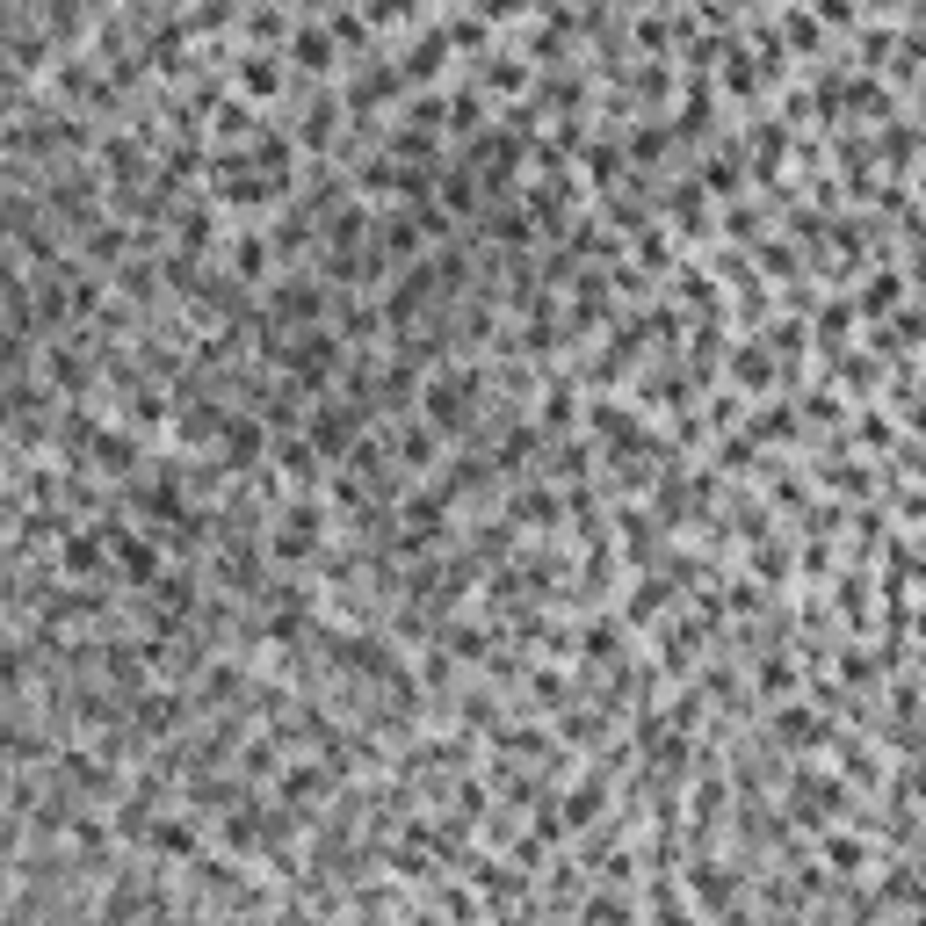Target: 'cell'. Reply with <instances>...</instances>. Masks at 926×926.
I'll list each match as a JSON object with an SVG mask.
<instances>
[{"mask_svg":"<svg viewBox=\"0 0 926 926\" xmlns=\"http://www.w3.org/2000/svg\"><path fill=\"white\" fill-rule=\"evenodd\" d=\"M471 398H478V377L442 369V377L427 384V427H435V435H456V427L471 420Z\"/></svg>","mask_w":926,"mask_h":926,"instance_id":"7a4b0ae2","label":"cell"},{"mask_svg":"<svg viewBox=\"0 0 926 926\" xmlns=\"http://www.w3.org/2000/svg\"><path fill=\"white\" fill-rule=\"evenodd\" d=\"M268 275V239L261 232H239L232 239V283H261Z\"/></svg>","mask_w":926,"mask_h":926,"instance_id":"277c9868","label":"cell"},{"mask_svg":"<svg viewBox=\"0 0 926 926\" xmlns=\"http://www.w3.org/2000/svg\"><path fill=\"white\" fill-rule=\"evenodd\" d=\"M297 66H304V73H326V66H333V44L319 37V29H304V37H297Z\"/></svg>","mask_w":926,"mask_h":926,"instance_id":"5b68a950","label":"cell"},{"mask_svg":"<svg viewBox=\"0 0 926 926\" xmlns=\"http://www.w3.org/2000/svg\"><path fill=\"white\" fill-rule=\"evenodd\" d=\"M818 731H825V724L811 717V709H782V738H789V746H811Z\"/></svg>","mask_w":926,"mask_h":926,"instance_id":"52a82bcc","label":"cell"},{"mask_svg":"<svg viewBox=\"0 0 926 926\" xmlns=\"http://www.w3.org/2000/svg\"><path fill=\"white\" fill-rule=\"evenodd\" d=\"M239 80H246V95H275V87H283V73H275L268 58H246V66H239Z\"/></svg>","mask_w":926,"mask_h":926,"instance_id":"8992f818","label":"cell"},{"mask_svg":"<svg viewBox=\"0 0 926 926\" xmlns=\"http://www.w3.org/2000/svg\"><path fill=\"white\" fill-rule=\"evenodd\" d=\"M825 861H832V869H861V861H869V854H861V840H825Z\"/></svg>","mask_w":926,"mask_h":926,"instance_id":"ba28073f","label":"cell"},{"mask_svg":"<svg viewBox=\"0 0 926 926\" xmlns=\"http://www.w3.org/2000/svg\"><path fill=\"white\" fill-rule=\"evenodd\" d=\"M261 449H268V420H261V413H239V420H225V435H218L225 471H254V463H261Z\"/></svg>","mask_w":926,"mask_h":926,"instance_id":"3957f363","label":"cell"},{"mask_svg":"<svg viewBox=\"0 0 926 926\" xmlns=\"http://www.w3.org/2000/svg\"><path fill=\"white\" fill-rule=\"evenodd\" d=\"M312 550H319V507H312V500H290L283 514H275V529H268V558L304 565Z\"/></svg>","mask_w":926,"mask_h":926,"instance_id":"6da1fadb","label":"cell"},{"mask_svg":"<svg viewBox=\"0 0 926 926\" xmlns=\"http://www.w3.org/2000/svg\"><path fill=\"white\" fill-rule=\"evenodd\" d=\"M442 203H449V210H471V203H478V189H471L463 174H449V181H442Z\"/></svg>","mask_w":926,"mask_h":926,"instance_id":"9c48e42d","label":"cell"}]
</instances>
